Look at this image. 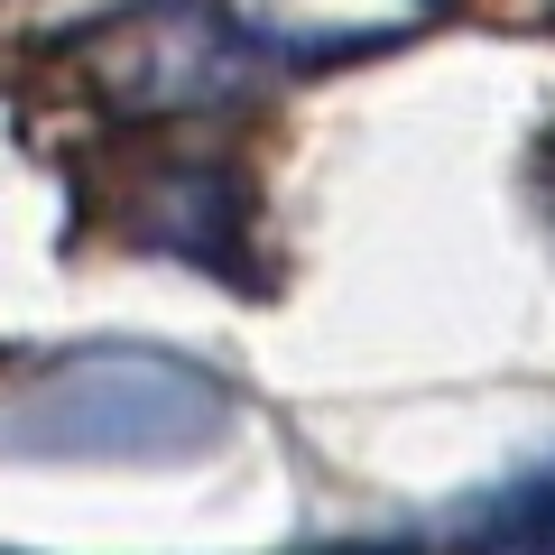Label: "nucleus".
I'll return each mask as SVG.
<instances>
[{
	"mask_svg": "<svg viewBox=\"0 0 555 555\" xmlns=\"http://www.w3.org/2000/svg\"><path fill=\"white\" fill-rule=\"evenodd\" d=\"M473 555H555V473L500 491L473 528Z\"/></svg>",
	"mask_w": 555,
	"mask_h": 555,
	"instance_id": "1",
	"label": "nucleus"
}]
</instances>
